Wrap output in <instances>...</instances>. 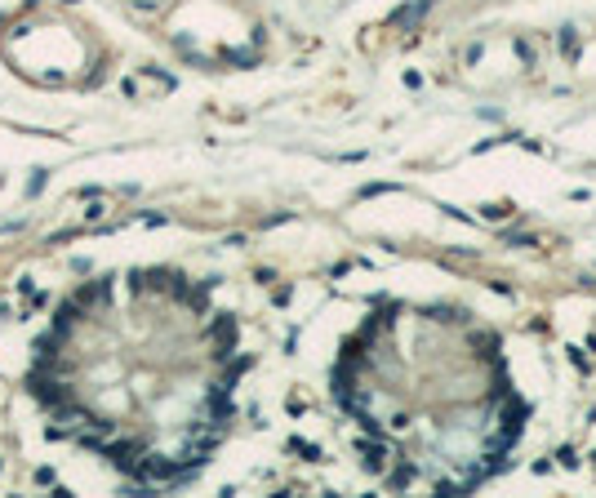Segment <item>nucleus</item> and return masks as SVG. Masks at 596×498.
Here are the masks:
<instances>
[{"label":"nucleus","instance_id":"f257e3e1","mask_svg":"<svg viewBox=\"0 0 596 498\" xmlns=\"http://www.w3.org/2000/svg\"><path fill=\"white\" fill-rule=\"evenodd\" d=\"M36 396H41L45 405H63V400H67L63 383H36Z\"/></svg>","mask_w":596,"mask_h":498},{"label":"nucleus","instance_id":"f03ea898","mask_svg":"<svg viewBox=\"0 0 596 498\" xmlns=\"http://www.w3.org/2000/svg\"><path fill=\"white\" fill-rule=\"evenodd\" d=\"M210 409H214V418H218V423H227V418H232V400H227L223 392H214V400H210Z\"/></svg>","mask_w":596,"mask_h":498},{"label":"nucleus","instance_id":"7ed1b4c3","mask_svg":"<svg viewBox=\"0 0 596 498\" xmlns=\"http://www.w3.org/2000/svg\"><path fill=\"white\" fill-rule=\"evenodd\" d=\"M41 187H45V169H36V174H31V183H27V196H36Z\"/></svg>","mask_w":596,"mask_h":498}]
</instances>
